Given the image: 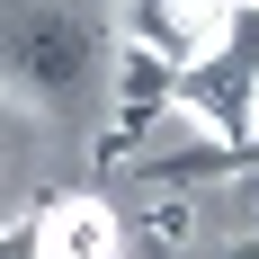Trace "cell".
Segmentation results:
<instances>
[{
	"instance_id": "6da1fadb",
	"label": "cell",
	"mask_w": 259,
	"mask_h": 259,
	"mask_svg": "<svg viewBox=\"0 0 259 259\" xmlns=\"http://www.w3.org/2000/svg\"><path fill=\"white\" fill-rule=\"evenodd\" d=\"M107 63V27L80 0H9L0 9V90H18L45 116H80L99 99Z\"/></svg>"
},
{
	"instance_id": "7a4b0ae2",
	"label": "cell",
	"mask_w": 259,
	"mask_h": 259,
	"mask_svg": "<svg viewBox=\"0 0 259 259\" xmlns=\"http://www.w3.org/2000/svg\"><path fill=\"white\" fill-rule=\"evenodd\" d=\"M233 18L241 0H134V45L161 54L170 72H197L233 45Z\"/></svg>"
},
{
	"instance_id": "3957f363",
	"label": "cell",
	"mask_w": 259,
	"mask_h": 259,
	"mask_svg": "<svg viewBox=\"0 0 259 259\" xmlns=\"http://www.w3.org/2000/svg\"><path fill=\"white\" fill-rule=\"evenodd\" d=\"M36 259H125V224L107 197H36Z\"/></svg>"
},
{
	"instance_id": "277c9868",
	"label": "cell",
	"mask_w": 259,
	"mask_h": 259,
	"mask_svg": "<svg viewBox=\"0 0 259 259\" xmlns=\"http://www.w3.org/2000/svg\"><path fill=\"white\" fill-rule=\"evenodd\" d=\"M170 99H179V72L161 54H143V45L116 54V134H152Z\"/></svg>"
},
{
	"instance_id": "5b68a950",
	"label": "cell",
	"mask_w": 259,
	"mask_h": 259,
	"mask_svg": "<svg viewBox=\"0 0 259 259\" xmlns=\"http://www.w3.org/2000/svg\"><path fill=\"white\" fill-rule=\"evenodd\" d=\"M233 170H259V116L233 134V143H197V152L152 161V179H233Z\"/></svg>"
},
{
	"instance_id": "8992f818",
	"label": "cell",
	"mask_w": 259,
	"mask_h": 259,
	"mask_svg": "<svg viewBox=\"0 0 259 259\" xmlns=\"http://www.w3.org/2000/svg\"><path fill=\"white\" fill-rule=\"evenodd\" d=\"M0 259H36V206H27L18 224H0Z\"/></svg>"
},
{
	"instance_id": "52a82bcc",
	"label": "cell",
	"mask_w": 259,
	"mask_h": 259,
	"mask_svg": "<svg viewBox=\"0 0 259 259\" xmlns=\"http://www.w3.org/2000/svg\"><path fill=\"white\" fill-rule=\"evenodd\" d=\"M214 259H259V233H233V241H214Z\"/></svg>"
}]
</instances>
